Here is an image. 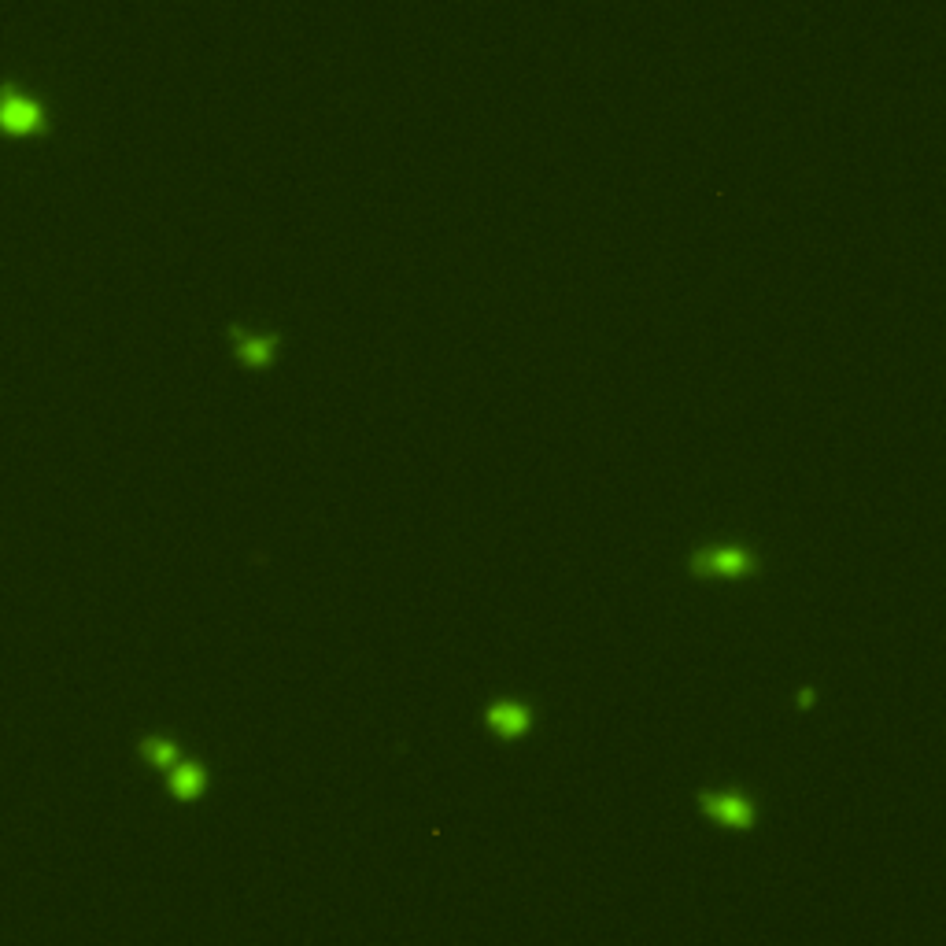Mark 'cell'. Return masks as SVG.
Here are the masks:
<instances>
[{
	"label": "cell",
	"instance_id": "7",
	"mask_svg": "<svg viewBox=\"0 0 946 946\" xmlns=\"http://www.w3.org/2000/svg\"><path fill=\"white\" fill-rule=\"evenodd\" d=\"M141 751L152 758V762H159V765H170L174 762V743L170 740H159V736H152V740H145L141 743Z\"/></svg>",
	"mask_w": 946,
	"mask_h": 946
},
{
	"label": "cell",
	"instance_id": "3",
	"mask_svg": "<svg viewBox=\"0 0 946 946\" xmlns=\"http://www.w3.org/2000/svg\"><path fill=\"white\" fill-rule=\"evenodd\" d=\"M233 352L244 363H270V355L278 348V333H248L244 326H230Z\"/></svg>",
	"mask_w": 946,
	"mask_h": 946
},
{
	"label": "cell",
	"instance_id": "1",
	"mask_svg": "<svg viewBox=\"0 0 946 946\" xmlns=\"http://www.w3.org/2000/svg\"><path fill=\"white\" fill-rule=\"evenodd\" d=\"M754 566L758 555L747 544H706L692 555L695 573H751Z\"/></svg>",
	"mask_w": 946,
	"mask_h": 946
},
{
	"label": "cell",
	"instance_id": "2",
	"mask_svg": "<svg viewBox=\"0 0 946 946\" xmlns=\"http://www.w3.org/2000/svg\"><path fill=\"white\" fill-rule=\"evenodd\" d=\"M41 119H45V111H41V104L34 97H26L23 89H15V85H0V122L8 130H30Z\"/></svg>",
	"mask_w": 946,
	"mask_h": 946
},
{
	"label": "cell",
	"instance_id": "5",
	"mask_svg": "<svg viewBox=\"0 0 946 946\" xmlns=\"http://www.w3.org/2000/svg\"><path fill=\"white\" fill-rule=\"evenodd\" d=\"M488 725L499 728V732H522L525 725H529V710H525L522 703H514V699H503V703H492V710H488Z\"/></svg>",
	"mask_w": 946,
	"mask_h": 946
},
{
	"label": "cell",
	"instance_id": "4",
	"mask_svg": "<svg viewBox=\"0 0 946 946\" xmlns=\"http://www.w3.org/2000/svg\"><path fill=\"white\" fill-rule=\"evenodd\" d=\"M706 810L714 813L717 821H725V825H751V802L743 799V795H736V791H725V795H706Z\"/></svg>",
	"mask_w": 946,
	"mask_h": 946
},
{
	"label": "cell",
	"instance_id": "6",
	"mask_svg": "<svg viewBox=\"0 0 946 946\" xmlns=\"http://www.w3.org/2000/svg\"><path fill=\"white\" fill-rule=\"evenodd\" d=\"M170 784H174V791H178V795H196V791H200V784H204V769H200L196 762L174 765Z\"/></svg>",
	"mask_w": 946,
	"mask_h": 946
}]
</instances>
